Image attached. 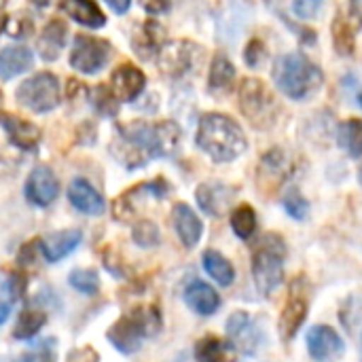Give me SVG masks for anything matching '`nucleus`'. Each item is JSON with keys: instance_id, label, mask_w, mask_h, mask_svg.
Instances as JSON below:
<instances>
[{"instance_id": "22", "label": "nucleus", "mask_w": 362, "mask_h": 362, "mask_svg": "<svg viewBox=\"0 0 362 362\" xmlns=\"http://www.w3.org/2000/svg\"><path fill=\"white\" fill-rule=\"evenodd\" d=\"M163 45H165V28L155 19H148L134 36V49L142 59H151L153 55H157Z\"/></svg>"}, {"instance_id": "39", "label": "nucleus", "mask_w": 362, "mask_h": 362, "mask_svg": "<svg viewBox=\"0 0 362 362\" xmlns=\"http://www.w3.org/2000/svg\"><path fill=\"white\" fill-rule=\"evenodd\" d=\"M361 316H362V301L356 297V295H352V297L344 303L341 314H339V320H341V325H344L346 329H354V327L361 322Z\"/></svg>"}, {"instance_id": "51", "label": "nucleus", "mask_w": 362, "mask_h": 362, "mask_svg": "<svg viewBox=\"0 0 362 362\" xmlns=\"http://www.w3.org/2000/svg\"><path fill=\"white\" fill-rule=\"evenodd\" d=\"M0 102H2V93H0Z\"/></svg>"}, {"instance_id": "47", "label": "nucleus", "mask_w": 362, "mask_h": 362, "mask_svg": "<svg viewBox=\"0 0 362 362\" xmlns=\"http://www.w3.org/2000/svg\"><path fill=\"white\" fill-rule=\"evenodd\" d=\"M34 2H36V4H38V6H45V4H47V2H49V0H34Z\"/></svg>"}, {"instance_id": "48", "label": "nucleus", "mask_w": 362, "mask_h": 362, "mask_svg": "<svg viewBox=\"0 0 362 362\" xmlns=\"http://www.w3.org/2000/svg\"><path fill=\"white\" fill-rule=\"evenodd\" d=\"M358 180H361V185H362V168H361V172H358Z\"/></svg>"}, {"instance_id": "15", "label": "nucleus", "mask_w": 362, "mask_h": 362, "mask_svg": "<svg viewBox=\"0 0 362 362\" xmlns=\"http://www.w3.org/2000/svg\"><path fill=\"white\" fill-rule=\"evenodd\" d=\"M235 189L227 187L223 182H204L197 187L195 197L199 208L210 214V216H223L227 214V210L231 208L233 199H235Z\"/></svg>"}, {"instance_id": "34", "label": "nucleus", "mask_w": 362, "mask_h": 362, "mask_svg": "<svg viewBox=\"0 0 362 362\" xmlns=\"http://www.w3.org/2000/svg\"><path fill=\"white\" fill-rule=\"evenodd\" d=\"M17 295H19V291H17L15 278L0 274V327L8 320L11 310H13L15 301L19 299Z\"/></svg>"}, {"instance_id": "46", "label": "nucleus", "mask_w": 362, "mask_h": 362, "mask_svg": "<svg viewBox=\"0 0 362 362\" xmlns=\"http://www.w3.org/2000/svg\"><path fill=\"white\" fill-rule=\"evenodd\" d=\"M4 23H6V19H4V17L0 15V32H2V28H4Z\"/></svg>"}, {"instance_id": "38", "label": "nucleus", "mask_w": 362, "mask_h": 362, "mask_svg": "<svg viewBox=\"0 0 362 362\" xmlns=\"http://www.w3.org/2000/svg\"><path fill=\"white\" fill-rule=\"evenodd\" d=\"M91 102H93V106L98 108V112L108 115V117L117 115V110H119V100L115 98V93H112L108 87H102V85L93 89Z\"/></svg>"}, {"instance_id": "49", "label": "nucleus", "mask_w": 362, "mask_h": 362, "mask_svg": "<svg viewBox=\"0 0 362 362\" xmlns=\"http://www.w3.org/2000/svg\"><path fill=\"white\" fill-rule=\"evenodd\" d=\"M358 102H361V106H362V91H361V95H358Z\"/></svg>"}, {"instance_id": "7", "label": "nucleus", "mask_w": 362, "mask_h": 362, "mask_svg": "<svg viewBox=\"0 0 362 362\" xmlns=\"http://www.w3.org/2000/svg\"><path fill=\"white\" fill-rule=\"evenodd\" d=\"M310 301H312V284L305 276H299L291 282L286 303L278 318V331L284 341H291L297 331L303 327L308 314H310Z\"/></svg>"}, {"instance_id": "26", "label": "nucleus", "mask_w": 362, "mask_h": 362, "mask_svg": "<svg viewBox=\"0 0 362 362\" xmlns=\"http://www.w3.org/2000/svg\"><path fill=\"white\" fill-rule=\"evenodd\" d=\"M62 11L68 13L76 23L87 25V28H102L106 23L104 13L93 0H62Z\"/></svg>"}, {"instance_id": "35", "label": "nucleus", "mask_w": 362, "mask_h": 362, "mask_svg": "<svg viewBox=\"0 0 362 362\" xmlns=\"http://www.w3.org/2000/svg\"><path fill=\"white\" fill-rule=\"evenodd\" d=\"M68 282L81 295H98L100 291V276L95 269H74L68 276Z\"/></svg>"}, {"instance_id": "20", "label": "nucleus", "mask_w": 362, "mask_h": 362, "mask_svg": "<svg viewBox=\"0 0 362 362\" xmlns=\"http://www.w3.org/2000/svg\"><path fill=\"white\" fill-rule=\"evenodd\" d=\"M68 199L83 214L100 216L104 212V197L85 178H74L70 182V187H68Z\"/></svg>"}, {"instance_id": "16", "label": "nucleus", "mask_w": 362, "mask_h": 362, "mask_svg": "<svg viewBox=\"0 0 362 362\" xmlns=\"http://www.w3.org/2000/svg\"><path fill=\"white\" fill-rule=\"evenodd\" d=\"M81 242H83V233L78 229H64V231H55V233L40 238L38 248H40V255L45 257V261L59 263L62 259L72 255Z\"/></svg>"}, {"instance_id": "32", "label": "nucleus", "mask_w": 362, "mask_h": 362, "mask_svg": "<svg viewBox=\"0 0 362 362\" xmlns=\"http://www.w3.org/2000/svg\"><path fill=\"white\" fill-rule=\"evenodd\" d=\"M231 229L240 240H250L257 231V212L252 206L242 204L231 212Z\"/></svg>"}, {"instance_id": "41", "label": "nucleus", "mask_w": 362, "mask_h": 362, "mask_svg": "<svg viewBox=\"0 0 362 362\" xmlns=\"http://www.w3.org/2000/svg\"><path fill=\"white\" fill-rule=\"evenodd\" d=\"M265 59V45L259 40V38H252L244 51V62L250 66V68H259Z\"/></svg>"}, {"instance_id": "14", "label": "nucleus", "mask_w": 362, "mask_h": 362, "mask_svg": "<svg viewBox=\"0 0 362 362\" xmlns=\"http://www.w3.org/2000/svg\"><path fill=\"white\" fill-rule=\"evenodd\" d=\"M57 193H59V182L49 168L40 165V168L32 170V174L28 176V182H25V197L30 204H34L38 208H47L55 202Z\"/></svg>"}, {"instance_id": "4", "label": "nucleus", "mask_w": 362, "mask_h": 362, "mask_svg": "<svg viewBox=\"0 0 362 362\" xmlns=\"http://www.w3.org/2000/svg\"><path fill=\"white\" fill-rule=\"evenodd\" d=\"M161 329V314L157 305L136 308L123 314L106 333L112 348L121 354H134L142 348L144 339L157 335Z\"/></svg>"}, {"instance_id": "21", "label": "nucleus", "mask_w": 362, "mask_h": 362, "mask_svg": "<svg viewBox=\"0 0 362 362\" xmlns=\"http://www.w3.org/2000/svg\"><path fill=\"white\" fill-rule=\"evenodd\" d=\"M195 361L197 362H235L238 350L229 339H221L216 335L202 337L195 344Z\"/></svg>"}, {"instance_id": "29", "label": "nucleus", "mask_w": 362, "mask_h": 362, "mask_svg": "<svg viewBox=\"0 0 362 362\" xmlns=\"http://www.w3.org/2000/svg\"><path fill=\"white\" fill-rule=\"evenodd\" d=\"M233 78H235V68H233V64L229 62L227 55L218 53V55L212 59V68H210V78H208L210 91H214V93H225V91H229L231 85H233Z\"/></svg>"}, {"instance_id": "43", "label": "nucleus", "mask_w": 362, "mask_h": 362, "mask_svg": "<svg viewBox=\"0 0 362 362\" xmlns=\"http://www.w3.org/2000/svg\"><path fill=\"white\" fill-rule=\"evenodd\" d=\"M66 362H100V354L91 346H83V348H74L72 352H68Z\"/></svg>"}, {"instance_id": "2", "label": "nucleus", "mask_w": 362, "mask_h": 362, "mask_svg": "<svg viewBox=\"0 0 362 362\" xmlns=\"http://www.w3.org/2000/svg\"><path fill=\"white\" fill-rule=\"evenodd\" d=\"M197 146L216 163H229L248 148V142L238 121L221 112H208L199 119Z\"/></svg>"}, {"instance_id": "18", "label": "nucleus", "mask_w": 362, "mask_h": 362, "mask_svg": "<svg viewBox=\"0 0 362 362\" xmlns=\"http://www.w3.org/2000/svg\"><path fill=\"white\" fill-rule=\"evenodd\" d=\"M110 81H112L110 91L115 93V98H117L119 102H134V100L142 93L144 83H146L144 74H142L136 66H132V64L119 66V68L112 72V78H110Z\"/></svg>"}, {"instance_id": "37", "label": "nucleus", "mask_w": 362, "mask_h": 362, "mask_svg": "<svg viewBox=\"0 0 362 362\" xmlns=\"http://www.w3.org/2000/svg\"><path fill=\"white\" fill-rule=\"evenodd\" d=\"M282 206H284L286 214L295 221H305L310 216V202L301 195L299 189H291L282 197Z\"/></svg>"}, {"instance_id": "10", "label": "nucleus", "mask_w": 362, "mask_h": 362, "mask_svg": "<svg viewBox=\"0 0 362 362\" xmlns=\"http://www.w3.org/2000/svg\"><path fill=\"white\" fill-rule=\"evenodd\" d=\"M168 193H170V185L163 178H157L153 182H142V185L125 191L121 197H117L115 208H112L115 218L121 221V223H129L138 214V204H142L144 197H157V199H161Z\"/></svg>"}, {"instance_id": "5", "label": "nucleus", "mask_w": 362, "mask_h": 362, "mask_svg": "<svg viewBox=\"0 0 362 362\" xmlns=\"http://www.w3.org/2000/svg\"><path fill=\"white\" fill-rule=\"evenodd\" d=\"M286 242L278 233H265L261 242L252 250V278L257 291L263 297H269L284 278V263H286Z\"/></svg>"}, {"instance_id": "44", "label": "nucleus", "mask_w": 362, "mask_h": 362, "mask_svg": "<svg viewBox=\"0 0 362 362\" xmlns=\"http://www.w3.org/2000/svg\"><path fill=\"white\" fill-rule=\"evenodd\" d=\"M142 4H144V8L148 11V13H163V11H168V6H170V0H142Z\"/></svg>"}, {"instance_id": "24", "label": "nucleus", "mask_w": 362, "mask_h": 362, "mask_svg": "<svg viewBox=\"0 0 362 362\" xmlns=\"http://www.w3.org/2000/svg\"><path fill=\"white\" fill-rule=\"evenodd\" d=\"M0 123L6 129V134L15 146H19L23 151H30L36 146V142L40 138V132L36 125H32L19 117H13V115H0Z\"/></svg>"}, {"instance_id": "25", "label": "nucleus", "mask_w": 362, "mask_h": 362, "mask_svg": "<svg viewBox=\"0 0 362 362\" xmlns=\"http://www.w3.org/2000/svg\"><path fill=\"white\" fill-rule=\"evenodd\" d=\"M362 23L356 19H350L346 15H335L333 25H331V34H333V45L337 49L339 55H352L356 49V34L361 32Z\"/></svg>"}, {"instance_id": "12", "label": "nucleus", "mask_w": 362, "mask_h": 362, "mask_svg": "<svg viewBox=\"0 0 362 362\" xmlns=\"http://www.w3.org/2000/svg\"><path fill=\"white\" fill-rule=\"evenodd\" d=\"M227 337L238 352L255 356L261 346V331L248 312H233L227 320Z\"/></svg>"}, {"instance_id": "36", "label": "nucleus", "mask_w": 362, "mask_h": 362, "mask_svg": "<svg viewBox=\"0 0 362 362\" xmlns=\"http://www.w3.org/2000/svg\"><path fill=\"white\" fill-rule=\"evenodd\" d=\"M132 238L136 242V246L140 248H155L159 242H161V233H159V227L153 223V221H138L134 225V231H132Z\"/></svg>"}, {"instance_id": "9", "label": "nucleus", "mask_w": 362, "mask_h": 362, "mask_svg": "<svg viewBox=\"0 0 362 362\" xmlns=\"http://www.w3.org/2000/svg\"><path fill=\"white\" fill-rule=\"evenodd\" d=\"M110 59V45L102 38H93L87 34H78L72 45L70 66L83 74H95Z\"/></svg>"}, {"instance_id": "19", "label": "nucleus", "mask_w": 362, "mask_h": 362, "mask_svg": "<svg viewBox=\"0 0 362 362\" xmlns=\"http://www.w3.org/2000/svg\"><path fill=\"white\" fill-rule=\"evenodd\" d=\"M185 303L197 314V316H214L221 310V295L216 288H212L204 280H193L185 288Z\"/></svg>"}, {"instance_id": "42", "label": "nucleus", "mask_w": 362, "mask_h": 362, "mask_svg": "<svg viewBox=\"0 0 362 362\" xmlns=\"http://www.w3.org/2000/svg\"><path fill=\"white\" fill-rule=\"evenodd\" d=\"M339 15H346L350 19H356L358 23H362V0H337Z\"/></svg>"}, {"instance_id": "27", "label": "nucleus", "mask_w": 362, "mask_h": 362, "mask_svg": "<svg viewBox=\"0 0 362 362\" xmlns=\"http://www.w3.org/2000/svg\"><path fill=\"white\" fill-rule=\"evenodd\" d=\"M34 62V55L25 47H6L0 51V78L8 81L25 72Z\"/></svg>"}, {"instance_id": "50", "label": "nucleus", "mask_w": 362, "mask_h": 362, "mask_svg": "<svg viewBox=\"0 0 362 362\" xmlns=\"http://www.w3.org/2000/svg\"><path fill=\"white\" fill-rule=\"evenodd\" d=\"M21 362H32V361H30V358H23V361H21Z\"/></svg>"}, {"instance_id": "6", "label": "nucleus", "mask_w": 362, "mask_h": 362, "mask_svg": "<svg viewBox=\"0 0 362 362\" xmlns=\"http://www.w3.org/2000/svg\"><path fill=\"white\" fill-rule=\"evenodd\" d=\"M240 110L242 115L250 121L252 127L257 129H269L276 125L278 115H280V104L272 95V91L265 87L263 81L259 78H244L240 89Z\"/></svg>"}, {"instance_id": "40", "label": "nucleus", "mask_w": 362, "mask_h": 362, "mask_svg": "<svg viewBox=\"0 0 362 362\" xmlns=\"http://www.w3.org/2000/svg\"><path fill=\"white\" fill-rule=\"evenodd\" d=\"M325 0H295L293 2V13L301 19H314L320 15Z\"/></svg>"}, {"instance_id": "17", "label": "nucleus", "mask_w": 362, "mask_h": 362, "mask_svg": "<svg viewBox=\"0 0 362 362\" xmlns=\"http://www.w3.org/2000/svg\"><path fill=\"white\" fill-rule=\"evenodd\" d=\"M172 225H174V231L180 238L185 248H195L199 244L202 233H204V225L191 206L176 204L172 208Z\"/></svg>"}, {"instance_id": "31", "label": "nucleus", "mask_w": 362, "mask_h": 362, "mask_svg": "<svg viewBox=\"0 0 362 362\" xmlns=\"http://www.w3.org/2000/svg\"><path fill=\"white\" fill-rule=\"evenodd\" d=\"M339 146L354 159L362 157V121L361 119H348L337 129Z\"/></svg>"}, {"instance_id": "1", "label": "nucleus", "mask_w": 362, "mask_h": 362, "mask_svg": "<svg viewBox=\"0 0 362 362\" xmlns=\"http://www.w3.org/2000/svg\"><path fill=\"white\" fill-rule=\"evenodd\" d=\"M121 138L125 148H121L117 157L132 170L144 165L151 159L174 155L180 146V127L172 121L157 125L132 123L121 125Z\"/></svg>"}, {"instance_id": "45", "label": "nucleus", "mask_w": 362, "mask_h": 362, "mask_svg": "<svg viewBox=\"0 0 362 362\" xmlns=\"http://www.w3.org/2000/svg\"><path fill=\"white\" fill-rule=\"evenodd\" d=\"M106 2H108L110 8L117 11V13H125V11L129 8V4H132V0H106Z\"/></svg>"}, {"instance_id": "28", "label": "nucleus", "mask_w": 362, "mask_h": 362, "mask_svg": "<svg viewBox=\"0 0 362 362\" xmlns=\"http://www.w3.org/2000/svg\"><path fill=\"white\" fill-rule=\"evenodd\" d=\"M202 265L206 269V274L218 284V286H231L235 280V267L231 265V261L227 257H223L218 250H206L202 257Z\"/></svg>"}, {"instance_id": "30", "label": "nucleus", "mask_w": 362, "mask_h": 362, "mask_svg": "<svg viewBox=\"0 0 362 362\" xmlns=\"http://www.w3.org/2000/svg\"><path fill=\"white\" fill-rule=\"evenodd\" d=\"M47 325V314L34 308H23L17 316L15 329H13V337L19 341L32 339L34 335H38V331Z\"/></svg>"}, {"instance_id": "8", "label": "nucleus", "mask_w": 362, "mask_h": 362, "mask_svg": "<svg viewBox=\"0 0 362 362\" xmlns=\"http://www.w3.org/2000/svg\"><path fill=\"white\" fill-rule=\"evenodd\" d=\"M15 98L28 110L49 112L59 104V83L51 72H38L19 85Z\"/></svg>"}, {"instance_id": "11", "label": "nucleus", "mask_w": 362, "mask_h": 362, "mask_svg": "<svg viewBox=\"0 0 362 362\" xmlns=\"http://www.w3.org/2000/svg\"><path fill=\"white\" fill-rule=\"evenodd\" d=\"M308 352L316 362H339L346 354V344L333 327L316 325L308 333Z\"/></svg>"}, {"instance_id": "23", "label": "nucleus", "mask_w": 362, "mask_h": 362, "mask_svg": "<svg viewBox=\"0 0 362 362\" xmlns=\"http://www.w3.org/2000/svg\"><path fill=\"white\" fill-rule=\"evenodd\" d=\"M66 36H68V25L62 21V19H53L45 25L42 34L38 36V53L42 59L47 62H53L59 57L64 45H66Z\"/></svg>"}, {"instance_id": "33", "label": "nucleus", "mask_w": 362, "mask_h": 362, "mask_svg": "<svg viewBox=\"0 0 362 362\" xmlns=\"http://www.w3.org/2000/svg\"><path fill=\"white\" fill-rule=\"evenodd\" d=\"M261 170H265V176H272L276 185H280L291 174V163L284 155V151L274 148L261 159Z\"/></svg>"}, {"instance_id": "3", "label": "nucleus", "mask_w": 362, "mask_h": 362, "mask_svg": "<svg viewBox=\"0 0 362 362\" xmlns=\"http://www.w3.org/2000/svg\"><path fill=\"white\" fill-rule=\"evenodd\" d=\"M276 87L291 100L303 102L322 87V70L303 53H284L274 62L272 70Z\"/></svg>"}, {"instance_id": "13", "label": "nucleus", "mask_w": 362, "mask_h": 362, "mask_svg": "<svg viewBox=\"0 0 362 362\" xmlns=\"http://www.w3.org/2000/svg\"><path fill=\"white\" fill-rule=\"evenodd\" d=\"M199 51L202 49L197 45L187 42V40H176V42L163 45L159 51V66L170 76L187 74L189 70H193Z\"/></svg>"}]
</instances>
